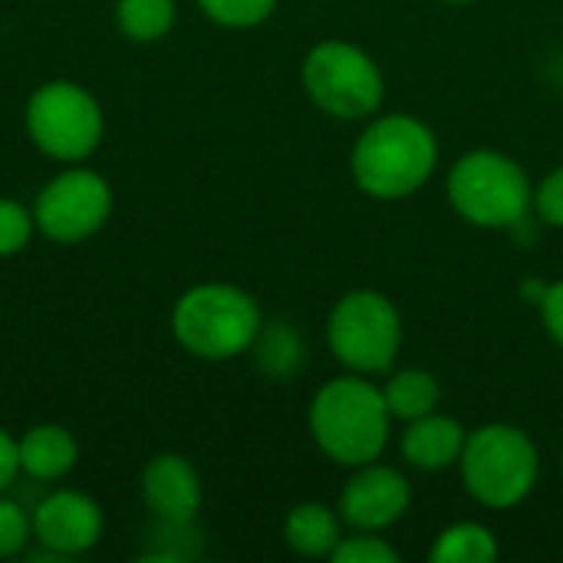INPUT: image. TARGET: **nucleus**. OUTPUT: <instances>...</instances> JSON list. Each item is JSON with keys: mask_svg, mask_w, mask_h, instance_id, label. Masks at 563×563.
I'll list each match as a JSON object with an SVG mask.
<instances>
[{"mask_svg": "<svg viewBox=\"0 0 563 563\" xmlns=\"http://www.w3.org/2000/svg\"><path fill=\"white\" fill-rule=\"evenodd\" d=\"M561 472H563V459H561Z\"/></svg>", "mask_w": 563, "mask_h": 563, "instance_id": "c85d7f7f", "label": "nucleus"}, {"mask_svg": "<svg viewBox=\"0 0 563 563\" xmlns=\"http://www.w3.org/2000/svg\"><path fill=\"white\" fill-rule=\"evenodd\" d=\"M445 195L455 214L472 228L505 231L528 218L534 185L518 158L495 148H475L449 168Z\"/></svg>", "mask_w": 563, "mask_h": 563, "instance_id": "20e7f679", "label": "nucleus"}, {"mask_svg": "<svg viewBox=\"0 0 563 563\" xmlns=\"http://www.w3.org/2000/svg\"><path fill=\"white\" fill-rule=\"evenodd\" d=\"M145 508L165 525H188L201 511V478L181 455H158L142 472Z\"/></svg>", "mask_w": 563, "mask_h": 563, "instance_id": "f8f14e48", "label": "nucleus"}, {"mask_svg": "<svg viewBox=\"0 0 563 563\" xmlns=\"http://www.w3.org/2000/svg\"><path fill=\"white\" fill-rule=\"evenodd\" d=\"M439 168L435 132L409 112L373 115L350 152L356 188L376 201L412 198Z\"/></svg>", "mask_w": 563, "mask_h": 563, "instance_id": "f257e3e1", "label": "nucleus"}, {"mask_svg": "<svg viewBox=\"0 0 563 563\" xmlns=\"http://www.w3.org/2000/svg\"><path fill=\"white\" fill-rule=\"evenodd\" d=\"M531 208L538 211V218L548 228H561L563 231V165H554L534 188V201Z\"/></svg>", "mask_w": 563, "mask_h": 563, "instance_id": "5701e85b", "label": "nucleus"}, {"mask_svg": "<svg viewBox=\"0 0 563 563\" xmlns=\"http://www.w3.org/2000/svg\"><path fill=\"white\" fill-rule=\"evenodd\" d=\"M20 475V455H16V439H10L7 429H0V492L13 485Z\"/></svg>", "mask_w": 563, "mask_h": 563, "instance_id": "a878e982", "label": "nucleus"}, {"mask_svg": "<svg viewBox=\"0 0 563 563\" xmlns=\"http://www.w3.org/2000/svg\"><path fill=\"white\" fill-rule=\"evenodd\" d=\"M327 343L336 363L350 373H389L402 350L399 307L379 290H350L327 317Z\"/></svg>", "mask_w": 563, "mask_h": 563, "instance_id": "0eeeda50", "label": "nucleus"}, {"mask_svg": "<svg viewBox=\"0 0 563 563\" xmlns=\"http://www.w3.org/2000/svg\"><path fill=\"white\" fill-rule=\"evenodd\" d=\"M198 7L208 20L221 26L247 30V26L264 23L277 10V0H198Z\"/></svg>", "mask_w": 563, "mask_h": 563, "instance_id": "aec40b11", "label": "nucleus"}, {"mask_svg": "<svg viewBox=\"0 0 563 563\" xmlns=\"http://www.w3.org/2000/svg\"><path fill=\"white\" fill-rule=\"evenodd\" d=\"M465 439H468L465 426L435 409L422 419L406 422L399 449H402L406 465H412L419 472H445V468L459 465Z\"/></svg>", "mask_w": 563, "mask_h": 563, "instance_id": "ddd939ff", "label": "nucleus"}, {"mask_svg": "<svg viewBox=\"0 0 563 563\" xmlns=\"http://www.w3.org/2000/svg\"><path fill=\"white\" fill-rule=\"evenodd\" d=\"M251 350H257V366L274 379H290L303 366V353H307L300 333L284 320L264 323Z\"/></svg>", "mask_w": 563, "mask_h": 563, "instance_id": "a211bd4d", "label": "nucleus"}, {"mask_svg": "<svg viewBox=\"0 0 563 563\" xmlns=\"http://www.w3.org/2000/svg\"><path fill=\"white\" fill-rule=\"evenodd\" d=\"M333 563H396V548L379 538V531H353L350 538L343 534L336 551L330 554Z\"/></svg>", "mask_w": 563, "mask_h": 563, "instance_id": "412c9836", "label": "nucleus"}, {"mask_svg": "<svg viewBox=\"0 0 563 563\" xmlns=\"http://www.w3.org/2000/svg\"><path fill=\"white\" fill-rule=\"evenodd\" d=\"M498 554H501V548H498L495 531L478 521L449 525L429 548L432 563H495Z\"/></svg>", "mask_w": 563, "mask_h": 563, "instance_id": "f3484780", "label": "nucleus"}, {"mask_svg": "<svg viewBox=\"0 0 563 563\" xmlns=\"http://www.w3.org/2000/svg\"><path fill=\"white\" fill-rule=\"evenodd\" d=\"M26 129L43 155L56 162H79L92 155L102 139V109L82 86L53 79L30 96Z\"/></svg>", "mask_w": 563, "mask_h": 563, "instance_id": "6e6552de", "label": "nucleus"}, {"mask_svg": "<svg viewBox=\"0 0 563 563\" xmlns=\"http://www.w3.org/2000/svg\"><path fill=\"white\" fill-rule=\"evenodd\" d=\"M300 82L317 109L340 122L373 119L386 96L379 63L350 40H320L300 63Z\"/></svg>", "mask_w": 563, "mask_h": 563, "instance_id": "423d86ee", "label": "nucleus"}, {"mask_svg": "<svg viewBox=\"0 0 563 563\" xmlns=\"http://www.w3.org/2000/svg\"><path fill=\"white\" fill-rule=\"evenodd\" d=\"M257 300L234 284H198L172 310L175 340L198 360L224 363L247 353L261 333Z\"/></svg>", "mask_w": 563, "mask_h": 563, "instance_id": "39448f33", "label": "nucleus"}, {"mask_svg": "<svg viewBox=\"0 0 563 563\" xmlns=\"http://www.w3.org/2000/svg\"><path fill=\"white\" fill-rule=\"evenodd\" d=\"M442 3H472V0H442Z\"/></svg>", "mask_w": 563, "mask_h": 563, "instance_id": "cd10ccee", "label": "nucleus"}, {"mask_svg": "<svg viewBox=\"0 0 563 563\" xmlns=\"http://www.w3.org/2000/svg\"><path fill=\"white\" fill-rule=\"evenodd\" d=\"M36 221L33 211H26L13 198H0V257H13L30 244Z\"/></svg>", "mask_w": 563, "mask_h": 563, "instance_id": "4be33fe9", "label": "nucleus"}, {"mask_svg": "<svg viewBox=\"0 0 563 563\" xmlns=\"http://www.w3.org/2000/svg\"><path fill=\"white\" fill-rule=\"evenodd\" d=\"M112 211V188L89 168H69L46 181L33 201L36 231L56 244H76L96 234Z\"/></svg>", "mask_w": 563, "mask_h": 563, "instance_id": "1a4fd4ad", "label": "nucleus"}, {"mask_svg": "<svg viewBox=\"0 0 563 563\" xmlns=\"http://www.w3.org/2000/svg\"><path fill=\"white\" fill-rule=\"evenodd\" d=\"M307 422L317 449L330 462L343 468H360L386 452L396 419L386 406L383 389L369 376L346 373L317 389Z\"/></svg>", "mask_w": 563, "mask_h": 563, "instance_id": "f03ea898", "label": "nucleus"}, {"mask_svg": "<svg viewBox=\"0 0 563 563\" xmlns=\"http://www.w3.org/2000/svg\"><path fill=\"white\" fill-rule=\"evenodd\" d=\"M538 310H541L548 336L563 350V280H554V284L544 287V297L538 300Z\"/></svg>", "mask_w": 563, "mask_h": 563, "instance_id": "393cba45", "label": "nucleus"}, {"mask_svg": "<svg viewBox=\"0 0 563 563\" xmlns=\"http://www.w3.org/2000/svg\"><path fill=\"white\" fill-rule=\"evenodd\" d=\"M412 505V485L409 478L393 468L376 462H366L353 468L350 482L340 492V518L353 531H386L393 528Z\"/></svg>", "mask_w": 563, "mask_h": 563, "instance_id": "9d476101", "label": "nucleus"}, {"mask_svg": "<svg viewBox=\"0 0 563 563\" xmlns=\"http://www.w3.org/2000/svg\"><path fill=\"white\" fill-rule=\"evenodd\" d=\"M36 541L56 558H76L99 544L102 538V511L89 495L79 492H53L33 511Z\"/></svg>", "mask_w": 563, "mask_h": 563, "instance_id": "9b49d317", "label": "nucleus"}, {"mask_svg": "<svg viewBox=\"0 0 563 563\" xmlns=\"http://www.w3.org/2000/svg\"><path fill=\"white\" fill-rule=\"evenodd\" d=\"M16 455L20 472L40 482H56L73 472L79 449L63 426H33L30 432H23V439H16Z\"/></svg>", "mask_w": 563, "mask_h": 563, "instance_id": "4468645a", "label": "nucleus"}, {"mask_svg": "<svg viewBox=\"0 0 563 563\" xmlns=\"http://www.w3.org/2000/svg\"><path fill=\"white\" fill-rule=\"evenodd\" d=\"M465 492L492 511H511L538 485L541 455L534 439L511 422H488L468 432L459 459Z\"/></svg>", "mask_w": 563, "mask_h": 563, "instance_id": "7ed1b4c3", "label": "nucleus"}, {"mask_svg": "<svg viewBox=\"0 0 563 563\" xmlns=\"http://www.w3.org/2000/svg\"><path fill=\"white\" fill-rule=\"evenodd\" d=\"M544 287H548V284H538V280H528V284L521 287V297H525L528 303H534V307H538V300L544 297Z\"/></svg>", "mask_w": 563, "mask_h": 563, "instance_id": "bb28decb", "label": "nucleus"}, {"mask_svg": "<svg viewBox=\"0 0 563 563\" xmlns=\"http://www.w3.org/2000/svg\"><path fill=\"white\" fill-rule=\"evenodd\" d=\"M343 538V518L340 511L320 505V501H300L287 511L284 521V541L300 558H330Z\"/></svg>", "mask_w": 563, "mask_h": 563, "instance_id": "2eb2a0df", "label": "nucleus"}, {"mask_svg": "<svg viewBox=\"0 0 563 563\" xmlns=\"http://www.w3.org/2000/svg\"><path fill=\"white\" fill-rule=\"evenodd\" d=\"M33 521L26 518V511L16 501L0 498V558H13L23 551V544L30 541Z\"/></svg>", "mask_w": 563, "mask_h": 563, "instance_id": "b1692460", "label": "nucleus"}, {"mask_svg": "<svg viewBox=\"0 0 563 563\" xmlns=\"http://www.w3.org/2000/svg\"><path fill=\"white\" fill-rule=\"evenodd\" d=\"M383 396H386V406L396 422H412V419H422L439 409L442 386L429 369L409 366V369H396L386 379Z\"/></svg>", "mask_w": 563, "mask_h": 563, "instance_id": "dca6fc26", "label": "nucleus"}, {"mask_svg": "<svg viewBox=\"0 0 563 563\" xmlns=\"http://www.w3.org/2000/svg\"><path fill=\"white\" fill-rule=\"evenodd\" d=\"M115 23L135 43H155L175 26V0H119Z\"/></svg>", "mask_w": 563, "mask_h": 563, "instance_id": "6ab92c4d", "label": "nucleus"}]
</instances>
